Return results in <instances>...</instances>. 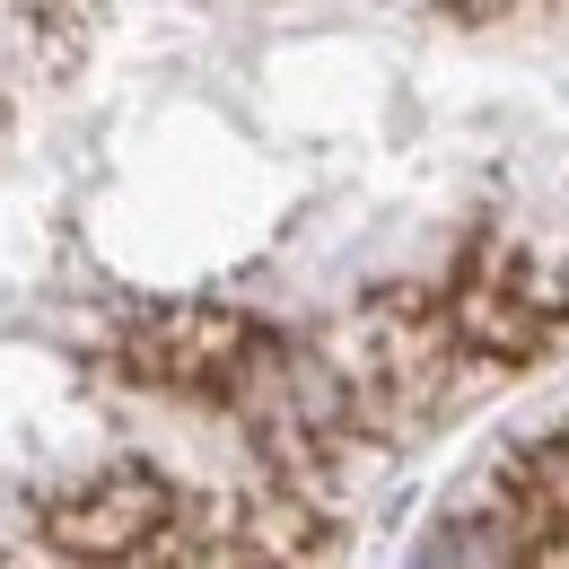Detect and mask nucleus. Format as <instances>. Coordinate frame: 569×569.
<instances>
[]
</instances>
